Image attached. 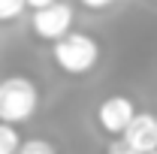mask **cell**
Masks as SVG:
<instances>
[{"mask_svg": "<svg viewBox=\"0 0 157 154\" xmlns=\"http://www.w3.org/2000/svg\"><path fill=\"white\" fill-rule=\"evenodd\" d=\"M39 88L27 76H6L0 79V124H21L36 115Z\"/></svg>", "mask_w": 157, "mask_h": 154, "instance_id": "1", "label": "cell"}, {"mask_svg": "<svg viewBox=\"0 0 157 154\" xmlns=\"http://www.w3.org/2000/svg\"><path fill=\"white\" fill-rule=\"evenodd\" d=\"M21 136H18V127L12 124H0V154H18L21 151Z\"/></svg>", "mask_w": 157, "mask_h": 154, "instance_id": "6", "label": "cell"}, {"mask_svg": "<svg viewBox=\"0 0 157 154\" xmlns=\"http://www.w3.org/2000/svg\"><path fill=\"white\" fill-rule=\"evenodd\" d=\"M18 154H58V148H55L48 139H27V142L21 145Z\"/></svg>", "mask_w": 157, "mask_h": 154, "instance_id": "8", "label": "cell"}, {"mask_svg": "<svg viewBox=\"0 0 157 154\" xmlns=\"http://www.w3.org/2000/svg\"><path fill=\"white\" fill-rule=\"evenodd\" d=\"M52 58L67 76H85L100 64V42L91 33L73 30L70 37H63L60 42H55Z\"/></svg>", "mask_w": 157, "mask_h": 154, "instance_id": "2", "label": "cell"}, {"mask_svg": "<svg viewBox=\"0 0 157 154\" xmlns=\"http://www.w3.org/2000/svg\"><path fill=\"white\" fill-rule=\"evenodd\" d=\"M109 154H136V151H130L124 142H112V145H109Z\"/></svg>", "mask_w": 157, "mask_h": 154, "instance_id": "9", "label": "cell"}, {"mask_svg": "<svg viewBox=\"0 0 157 154\" xmlns=\"http://www.w3.org/2000/svg\"><path fill=\"white\" fill-rule=\"evenodd\" d=\"M121 142L136 154H154L157 151V115L154 112H139Z\"/></svg>", "mask_w": 157, "mask_h": 154, "instance_id": "5", "label": "cell"}, {"mask_svg": "<svg viewBox=\"0 0 157 154\" xmlns=\"http://www.w3.org/2000/svg\"><path fill=\"white\" fill-rule=\"evenodd\" d=\"M136 106H133V100L130 97H106L103 103L97 106V124H100V130L103 133H109V136H121L124 139V133L130 130V124L136 121Z\"/></svg>", "mask_w": 157, "mask_h": 154, "instance_id": "4", "label": "cell"}, {"mask_svg": "<svg viewBox=\"0 0 157 154\" xmlns=\"http://www.w3.org/2000/svg\"><path fill=\"white\" fill-rule=\"evenodd\" d=\"M154 154H157V151H154Z\"/></svg>", "mask_w": 157, "mask_h": 154, "instance_id": "10", "label": "cell"}, {"mask_svg": "<svg viewBox=\"0 0 157 154\" xmlns=\"http://www.w3.org/2000/svg\"><path fill=\"white\" fill-rule=\"evenodd\" d=\"M30 27H33V33L39 39L60 42L63 37L73 33V6H67V3H48L45 9L33 12Z\"/></svg>", "mask_w": 157, "mask_h": 154, "instance_id": "3", "label": "cell"}, {"mask_svg": "<svg viewBox=\"0 0 157 154\" xmlns=\"http://www.w3.org/2000/svg\"><path fill=\"white\" fill-rule=\"evenodd\" d=\"M27 9L24 0H0V21H15Z\"/></svg>", "mask_w": 157, "mask_h": 154, "instance_id": "7", "label": "cell"}]
</instances>
